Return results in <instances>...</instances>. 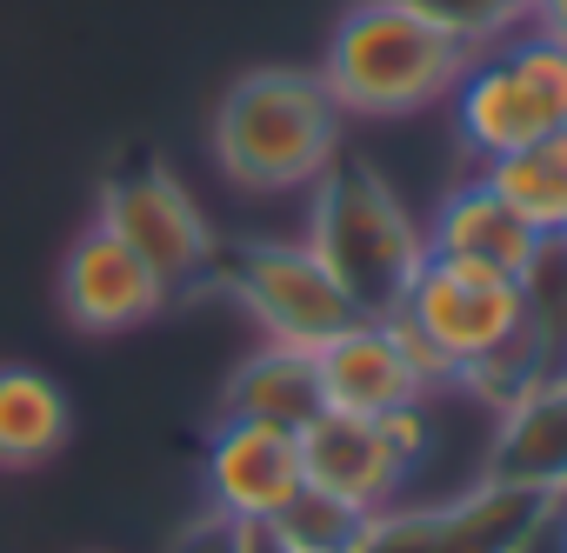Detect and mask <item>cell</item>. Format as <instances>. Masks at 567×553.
<instances>
[{
    "instance_id": "30bf717a",
    "label": "cell",
    "mask_w": 567,
    "mask_h": 553,
    "mask_svg": "<svg viewBox=\"0 0 567 553\" xmlns=\"http://www.w3.org/2000/svg\"><path fill=\"white\" fill-rule=\"evenodd\" d=\"M315 380H321V407L361 414V420H381L394 407L427 400V387L394 334V314H354L348 327H334L315 347Z\"/></svg>"
},
{
    "instance_id": "44dd1931",
    "label": "cell",
    "mask_w": 567,
    "mask_h": 553,
    "mask_svg": "<svg viewBox=\"0 0 567 553\" xmlns=\"http://www.w3.org/2000/svg\"><path fill=\"white\" fill-rule=\"evenodd\" d=\"M554 526H560V546H567V493L554 500Z\"/></svg>"
},
{
    "instance_id": "ac0fdd59",
    "label": "cell",
    "mask_w": 567,
    "mask_h": 553,
    "mask_svg": "<svg viewBox=\"0 0 567 553\" xmlns=\"http://www.w3.org/2000/svg\"><path fill=\"white\" fill-rule=\"evenodd\" d=\"M167 553H234V520H220V513L207 507L200 520L181 526V540H174Z\"/></svg>"
},
{
    "instance_id": "7a4b0ae2",
    "label": "cell",
    "mask_w": 567,
    "mask_h": 553,
    "mask_svg": "<svg viewBox=\"0 0 567 553\" xmlns=\"http://www.w3.org/2000/svg\"><path fill=\"white\" fill-rule=\"evenodd\" d=\"M481 48L421 14L414 0H348L328 28L321 81L341 114L354 121H401L454 94Z\"/></svg>"
},
{
    "instance_id": "3957f363",
    "label": "cell",
    "mask_w": 567,
    "mask_h": 553,
    "mask_svg": "<svg viewBox=\"0 0 567 553\" xmlns=\"http://www.w3.org/2000/svg\"><path fill=\"white\" fill-rule=\"evenodd\" d=\"M301 240L354 301V314H401L414 273L427 267V227L408 213L394 180L348 154L315 180V213Z\"/></svg>"
},
{
    "instance_id": "7c38bea8",
    "label": "cell",
    "mask_w": 567,
    "mask_h": 553,
    "mask_svg": "<svg viewBox=\"0 0 567 553\" xmlns=\"http://www.w3.org/2000/svg\"><path fill=\"white\" fill-rule=\"evenodd\" d=\"M487 480L527 487L540 500L567 493V367L540 374L534 387H520L501 407V434L487 453Z\"/></svg>"
},
{
    "instance_id": "ffe728a7",
    "label": "cell",
    "mask_w": 567,
    "mask_h": 553,
    "mask_svg": "<svg viewBox=\"0 0 567 553\" xmlns=\"http://www.w3.org/2000/svg\"><path fill=\"white\" fill-rule=\"evenodd\" d=\"M234 553H288V540L274 526H234Z\"/></svg>"
},
{
    "instance_id": "9c48e42d",
    "label": "cell",
    "mask_w": 567,
    "mask_h": 553,
    "mask_svg": "<svg viewBox=\"0 0 567 553\" xmlns=\"http://www.w3.org/2000/svg\"><path fill=\"white\" fill-rule=\"evenodd\" d=\"M301 480L354 513H381L401 500V487L414 480V460L388 440L381 420H361V414H334L321 407L301 434Z\"/></svg>"
},
{
    "instance_id": "e0dca14e",
    "label": "cell",
    "mask_w": 567,
    "mask_h": 553,
    "mask_svg": "<svg viewBox=\"0 0 567 553\" xmlns=\"http://www.w3.org/2000/svg\"><path fill=\"white\" fill-rule=\"evenodd\" d=\"M421 14H434L441 28H454L461 41H474V48H501V41H514L520 28H527V8L534 0H414Z\"/></svg>"
},
{
    "instance_id": "6da1fadb",
    "label": "cell",
    "mask_w": 567,
    "mask_h": 553,
    "mask_svg": "<svg viewBox=\"0 0 567 553\" xmlns=\"http://www.w3.org/2000/svg\"><path fill=\"white\" fill-rule=\"evenodd\" d=\"M341 107L321 67H247L214 107V167L234 194H315V180L341 160Z\"/></svg>"
},
{
    "instance_id": "7402d4cb",
    "label": "cell",
    "mask_w": 567,
    "mask_h": 553,
    "mask_svg": "<svg viewBox=\"0 0 567 553\" xmlns=\"http://www.w3.org/2000/svg\"><path fill=\"white\" fill-rule=\"evenodd\" d=\"M560 253H567V233H560Z\"/></svg>"
},
{
    "instance_id": "ba28073f",
    "label": "cell",
    "mask_w": 567,
    "mask_h": 553,
    "mask_svg": "<svg viewBox=\"0 0 567 553\" xmlns=\"http://www.w3.org/2000/svg\"><path fill=\"white\" fill-rule=\"evenodd\" d=\"M207 507L234 526H274L295 507L301 480V440L274 420H220L207 440Z\"/></svg>"
},
{
    "instance_id": "8992f818",
    "label": "cell",
    "mask_w": 567,
    "mask_h": 553,
    "mask_svg": "<svg viewBox=\"0 0 567 553\" xmlns=\"http://www.w3.org/2000/svg\"><path fill=\"white\" fill-rule=\"evenodd\" d=\"M94 220L114 227V233L161 273L167 294L187 288V281H200V273L214 267V227H207L200 200L187 194L181 174H167V167H154V160L114 174V180L101 187V213H94Z\"/></svg>"
},
{
    "instance_id": "2e32d148",
    "label": "cell",
    "mask_w": 567,
    "mask_h": 553,
    "mask_svg": "<svg viewBox=\"0 0 567 553\" xmlns=\"http://www.w3.org/2000/svg\"><path fill=\"white\" fill-rule=\"evenodd\" d=\"M361 520H368V513H354V507H341V500L301 487L295 507L274 520V533L288 540V553H348V540L361 533Z\"/></svg>"
},
{
    "instance_id": "52a82bcc",
    "label": "cell",
    "mask_w": 567,
    "mask_h": 553,
    "mask_svg": "<svg viewBox=\"0 0 567 553\" xmlns=\"http://www.w3.org/2000/svg\"><path fill=\"white\" fill-rule=\"evenodd\" d=\"M161 307H167V281L114 227L87 220L74 233V247L61 253V314H68V327L94 334V341H114V334L147 327Z\"/></svg>"
},
{
    "instance_id": "5bb4252c",
    "label": "cell",
    "mask_w": 567,
    "mask_h": 553,
    "mask_svg": "<svg viewBox=\"0 0 567 553\" xmlns=\"http://www.w3.org/2000/svg\"><path fill=\"white\" fill-rule=\"evenodd\" d=\"M74 434L68 394L41 374V367H0V467L8 473H34L48 467Z\"/></svg>"
},
{
    "instance_id": "9a60e30c",
    "label": "cell",
    "mask_w": 567,
    "mask_h": 553,
    "mask_svg": "<svg viewBox=\"0 0 567 553\" xmlns=\"http://www.w3.org/2000/svg\"><path fill=\"white\" fill-rule=\"evenodd\" d=\"M474 174H481L540 240H560V233H567V127L527 140V147H514V154H501V160H481Z\"/></svg>"
},
{
    "instance_id": "4fadbf2b",
    "label": "cell",
    "mask_w": 567,
    "mask_h": 553,
    "mask_svg": "<svg viewBox=\"0 0 567 553\" xmlns=\"http://www.w3.org/2000/svg\"><path fill=\"white\" fill-rule=\"evenodd\" d=\"M321 414V380H315V347H280L260 341L220 387V420H274L301 434Z\"/></svg>"
},
{
    "instance_id": "5b68a950",
    "label": "cell",
    "mask_w": 567,
    "mask_h": 553,
    "mask_svg": "<svg viewBox=\"0 0 567 553\" xmlns=\"http://www.w3.org/2000/svg\"><path fill=\"white\" fill-rule=\"evenodd\" d=\"M227 294L247 307L260 341L280 347H321L334 327L354 321V301L334 288V273L315 260L308 240H254L227 267Z\"/></svg>"
},
{
    "instance_id": "d6986e66",
    "label": "cell",
    "mask_w": 567,
    "mask_h": 553,
    "mask_svg": "<svg viewBox=\"0 0 567 553\" xmlns=\"http://www.w3.org/2000/svg\"><path fill=\"white\" fill-rule=\"evenodd\" d=\"M527 34L567 48V0H534V8H527Z\"/></svg>"
},
{
    "instance_id": "277c9868",
    "label": "cell",
    "mask_w": 567,
    "mask_h": 553,
    "mask_svg": "<svg viewBox=\"0 0 567 553\" xmlns=\"http://www.w3.org/2000/svg\"><path fill=\"white\" fill-rule=\"evenodd\" d=\"M447 107H454V140L474 167L554 134L567 127V48L520 28L514 41L467 61Z\"/></svg>"
},
{
    "instance_id": "8fae6325",
    "label": "cell",
    "mask_w": 567,
    "mask_h": 553,
    "mask_svg": "<svg viewBox=\"0 0 567 553\" xmlns=\"http://www.w3.org/2000/svg\"><path fill=\"white\" fill-rule=\"evenodd\" d=\"M547 247H554V240H540L481 174L454 180V187L434 200V220H427V260L481 267V273H501V281H527Z\"/></svg>"
}]
</instances>
